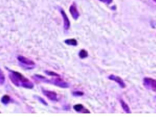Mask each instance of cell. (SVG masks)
<instances>
[{
  "instance_id": "6da1fadb",
  "label": "cell",
  "mask_w": 156,
  "mask_h": 138,
  "mask_svg": "<svg viewBox=\"0 0 156 138\" xmlns=\"http://www.w3.org/2000/svg\"><path fill=\"white\" fill-rule=\"evenodd\" d=\"M9 72V78H10L12 82L15 85L17 86H21L24 88H29V89H32L34 87V84L27 78L24 77L21 74L17 71H12L11 69H9L7 68Z\"/></svg>"
},
{
  "instance_id": "7a4b0ae2",
  "label": "cell",
  "mask_w": 156,
  "mask_h": 138,
  "mask_svg": "<svg viewBox=\"0 0 156 138\" xmlns=\"http://www.w3.org/2000/svg\"><path fill=\"white\" fill-rule=\"evenodd\" d=\"M144 85L146 88L156 92V80L145 78L144 79Z\"/></svg>"
},
{
  "instance_id": "3957f363",
  "label": "cell",
  "mask_w": 156,
  "mask_h": 138,
  "mask_svg": "<svg viewBox=\"0 0 156 138\" xmlns=\"http://www.w3.org/2000/svg\"><path fill=\"white\" fill-rule=\"evenodd\" d=\"M42 92L50 100H51V101H57L58 100L57 94L55 92L43 89Z\"/></svg>"
},
{
  "instance_id": "277c9868",
  "label": "cell",
  "mask_w": 156,
  "mask_h": 138,
  "mask_svg": "<svg viewBox=\"0 0 156 138\" xmlns=\"http://www.w3.org/2000/svg\"><path fill=\"white\" fill-rule=\"evenodd\" d=\"M17 59L20 63H21L24 64H26V65H27V66H34L35 65V63L33 61L25 57L20 55L17 57Z\"/></svg>"
},
{
  "instance_id": "5b68a950",
  "label": "cell",
  "mask_w": 156,
  "mask_h": 138,
  "mask_svg": "<svg viewBox=\"0 0 156 138\" xmlns=\"http://www.w3.org/2000/svg\"><path fill=\"white\" fill-rule=\"evenodd\" d=\"M110 80H113L115 81H116V83H118L119 84V85L121 87V88H125L126 85L124 82V81L122 80V78H121L119 76H116L115 75H110L108 76V77Z\"/></svg>"
},
{
  "instance_id": "8992f818",
  "label": "cell",
  "mask_w": 156,
  "mask_h": 138,
  "mask_svg": "<svg viewBox=\"0 0 156 138\" xmlns=\"http://www.w3.org/2000/svg\"><path fill=\"white\" fill-rule=\"evenodd\" d=\"M60 12H61V14L62 15V17H63V24H64V28L65 30H68L69 28V26H70V22H69V20L66 15V14L65 13V11L62 9L60 10Z\"/></svg>"
},
{
  "instance_id": "52a82bcc",
  "label": "cell",
  "mask_w": 156,
  "mask_h": 138,
  "mask_svg": "<svg viewBox=\"0 0 156 138\" xmlns=\"http://www.w3.org/2000/svg\"><path fill=\"white\" fill-rule=\"evenodd\" d=\"M52 81H53V84H54L55 85H57L58 86H60L61 88L69 87L68 84L60 78H55V79H53Z\"/></svg>"
},
{
  "instance_id": "ba28073f",
  "label": "cell",
  "mask_w": 156,
  "mask_h": 138,
  "mask_svg": "<svg viewBox=\"0 0 156 138\" xmlns=\"http://www.w3.org/2000/svg\"><path fill=\"white\" fill-rule=\"evenodd\" d=\"M69 12L73 16V18L75 19H77L79 16V12L77 11V9L76 8V5L74 4H72L70 7H69Z\"/></svg>"
},
{
  "instance_id": "9c48e42d",
  "label": "cell",
  "mask_w": 156,
  "mask_h": 138,
  "mask_svg": "<svg viewBox=\"0 0 156 138\" xmlns=\"http://www.w3.org/2000/svg\"><path fill=\"white\" fill-rule=\"evenodd\" d=\"M120 103H121V106L122 108V109H124V111L127 113H129L130 112V109H129V107L128 106V105L122 100H120Z\"/></svg>"
},
{
  "instance_id": "30bf717a",
  "label": "cell",
  "mask_w": 156,
  "mask_h": 138,
  "mask_svg": "<svg viewBox=\"0 0 156 138\" xmlns=\"http://www.w3.org/2000/svg\"><path fill=\"white\" fill-rule=\"evenodd\" d=\"M65 43L68 45L71 46H77V42L75 39H67L65 40Z\"/></svg>"
},
{
  "instance_id": "8fae6325",
  "label": "cell",
  "mask_w": 156,
  "mask_h": 138,
  "mask_svg": "<svg viewBox=\"0 0 156 138\" xmlns=\"http://www.w3.org/2000/svg\"><path fill=\"white\" fill-rule=\"evenodd\" d=\"M79 56L80 58H85L88 57V52L85 49H82L79 52Z\"/></svg>"
},
{
  "instance_id": "7c38bea8",
  "label": "cell",
  "mask_w": 156,
  "mask_h": 138,
  "mask_svg": "<svg viewBox=\"0 0 156 138\" xmlns=\"http://www.w3.org/2000/svg\"><path fill=\"white\" fill-rule=\"evenodd\" d=\"M10 100V98L9 95H4L2 98H1V102L4 104V105H7L9 103Z\"/></svg>"
},
{
  "instance_id": "4fadbf2b",
  "label": "cell",
  "mask_w": 156,
  "mask_h": 138,
  "mask_svg": "<svg viewBox=\"0 0 156 138\" xmlns=\"http://www.w3.org/2000/svg\"><path fill=\"white\" fill-rule=\"evenodd\" d=\"M73 108H74V109L76 111H77V112H79V111H82L83 109V105H81V104H76V105H75L74 106H73Z\"/></svg>"
},
{
  "instance_id": "5bb4252c",
  "label": "cell",
  "mask_w": 156,
  "mask_h": 138,
  "mask_svg": "<svg viewBox=\"0 0 156 138\" xmlns=\"http://www.w3.org/2000/svg\"><path fill=\"white\" fill-rule=\"evenodd\" d=\"M47 75H50V76H54V77H55V76H59L58 74H57V73L53 72V71H45L44 72Z\"/></svg>"
},
{
  "instance_id": "9a60e30c",
  "label": "cell",
  "mask_w": 156,
  "mask_h": 138,
  "mask_svg": "<svg viewBox=\"0 0 156 138\" xmlns=\"http://www.w3.org/2000/svg\"><path fill=\"white\" fill-rule=\"evenodd\" d=\"M73 95H74V96H82L83 95V92L80 91H76L73 92Z\"/></svg>"
},
{
  "instance_id": "2e32d148",
  "label": "cell",
  "mask_w": 156,
  "mask_h": 138,
  "mask_svg": "<svg viewBox=\"0 0 156 138\" xmlns=\"http://www.w3.org/2000/svg\"><path fill=\"white\" fill-rule=\"evenodd\" d=\"M0 81H1V84L2 85L5 81V77L2 73V71H1V75H0Z\"/></svg>"
},
{
  "instance_id": "e0dca14e",
  "label": "cell",
  "mask_w": 156,
  "mask_h": 138,
  "mask_svg": "<svg viewBox=\"0 0 156 138\" xmlns=\"http://www.w3.org/2000/svg\"><path fill=\"white\" fill-rule=\"evenodd\" d=\"M37 98L38 99V100L40 102H41L43 105H46V106H47L48 105V103L45 102V100L43 99V98H42L41 97H37Z\"/></svg>"
},
{
  "instance_id": "ac0fdd59",
  "label": "cell",
  "mask_w": 156,
  "mask_h": 138,
  "mask_svg": "<svg viewBox=\"0 0 156 138\" xmlns=\"http://www.w3.org/2000/svg\"><path fill=\"white\" fill-rule=\"evenodd\" d=\"M99 1H102V2H107V3H108V4L110 3V2L112 1V0H99Z\"/></svg>"
},
{
  "instance_id": "d6986e66",
  "label": "cell",
  "mask_w": 156,
  "mask_h": 138,
  "mask_svg": "<svg viewBox=\"0 0 156 138\" xmlns=\"http://www.w3.org/2000/svg\"><path fill=\"white\" fill-rule=\"evenodd\" d=\"M154 1H155V2H156V0H154Z\"/></svg>"
}]
</instances>
